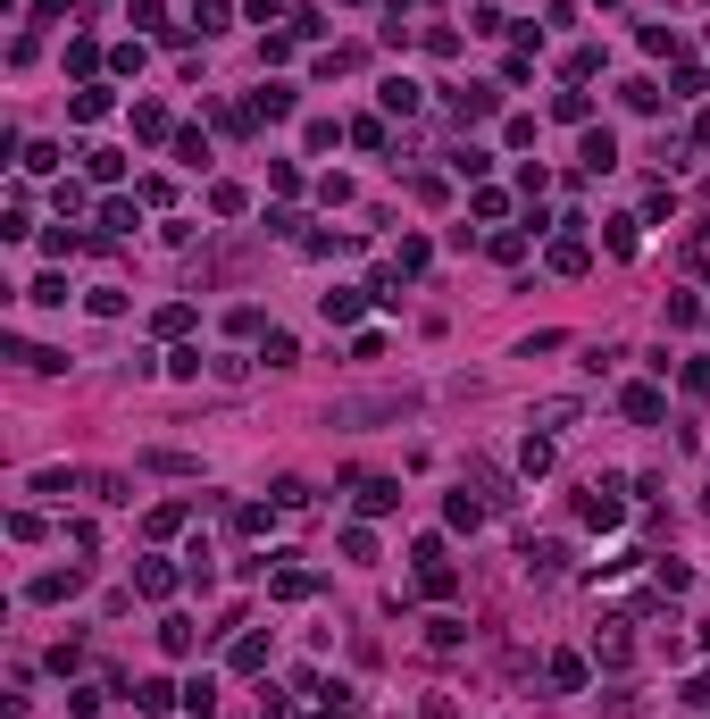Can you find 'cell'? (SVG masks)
<instances>
[{
  "instance_id": "obj_20",
  "label": "cell",
  "mask_w": 710,
  "mask_h": 719,
  "mask_svg": "<svg viewBox=\"0 0 710 719\" xmlns=\"http://www.w3.org/2000/svg\"><path fill=\"white\" fill-rule=\"evenodd\" d=\"M276 594H284V602H310L318 577H310V569H276Z\"/></svg>"
},
{
  "instance_id": "obj_29",
  "label": "cell",
  "mask_w": 710,
  "mask_h": 719,
  "mask_svg": "<svg viewBox=\"0 0 710 719\" xmlns=\"http://www.w3.org/2000/svg\"><path fill=\"white\" fill-rule=\"evenodd\" d=\"M184 711H193V719H209V711H218V686H209V678H193V686H184Z\"/></svg>"
},
{
  "instance_id": "obj_10",
  "label": "cell",
  "mask_w": 710,
  "mask_h": 719,
  "mask_svg": "<svg viewBox=\"0 0 710 719\" xmlns=\"http://www.w3.org/2000/svg\"><path fill=\"white\" fill-rule=\"evenodd\" d=\"M393 502H401V485H393V477H360V510H368V519H385Z\"/></svg>"
},
{
  "instance_id": "obj_19",
  "label": "cell",
  "mask_w": 710,
  "mask_h": 719,
  "mask_svg": "<svg viewBox=\"0 0 710 719\" xmlns=\"http://www.w3.org/2000/svg\"><path fill=\"white\" fill-rule=\"evenodd\" d=\"M134 134H142V143H159V134H168V109H159V101H134Z\"/></svg>"
},
{
  "instance_id": "obj_33",
  "label": "cell",
  "mask_w": 710,
  "mask_h": 719,
  "mask_svg": "<svg viewBox=\"0 0 710 719\" xmlns=\"http://www.w3.org/2000/svg\"><path fill=\"white\" fill-rule=\"evenodd\" d=\"M468 628H460V619H426V644H435V653H452V644H460Z\"/></svg>"
},
{
  "instance_id": "obj_7",
  "label": "cell",
  "mask_w": 710,
  "mask_h": 719,
  "mask_svg": "<svg viewBox=\"0 0 710 719\" xmlns=\"http://www.w3.org/2000/svg\"><path fill=\"white\" fill-rule=\"evenodd\" d=\"M134 594H142V602H168V594H176V569H168V561H142V569H134Z\"/></svg>"
},
{
  "instance_id": "obj_6",
  "label": "cell",
  "mask_w": 710,
  "mask_h": 719,
  "mask_svg": "<svg viewBox=\"0 0 710 719\" xmlns=\"http://www.w3.org/2000/svg\"><path fill=\"white\" fill-rule=\"evenodd\" d=\"M619 410H627L635 427H660V410H669V402H660V385H627V393H619Z\"/></svg>"
},
{
  "instance_id": "obj_23",
  "label": "cell",
  "mask_w": 710,
  "mask_h": 719,
  "mask_svg": "<svg viewBox=\"0 0 710 719\" xmlns=\"http://www.w3.org/2000/svg\"><path fill=\"white\" fill-rule=\"evenodd\" d=\"M184 519H193V502H159V510H151V536H176Z\"/></svg>"
},
{
  "instance_id": "obj_26",
  "label": "cell",
  "mask_w": 710,
  "mask_h": 719,
  "mask_svg": "<svg viewBox=\"0 0 710 719\" xmlns=\"http://www.w3.org/2000/svg\"><path fill=\"white\" fill-rule=\"evenodd\" d=\"M518 469L543 477V469H552V444H543V435H527V444H518Z\"/></svg>"
},
{
  "instance_id": "obj_38",
  "label": "cell",
  "mask_w": 710,
  "mask_h": 719,
  "mask_svg": "<svg viewBox=\"0 0 710 719\" xmlns=\"http://www.w3.org/2000/svg\"><path fill=\"white\" fill-rule=\"evenodd\" d=\"M652 577H660V594H685V586H694V569H685V561H660Z\"/></svg>"
},
{
  "instance_id": "obj_35",
  "label": "cell",
  "mask_w": 710,
  "mask_h": 719,
  "mask_svg": "<svg viewBox=\"0 0 710 719\" xmlns=\"http://www.w3.org/2000/svg\"><path fill=\"white\" fill-rule=\"evenodd\" d=\"M343 561H376V536H368V527H343Z\"/></svg>"
},
{
  "instance_id": "obj_11",
  "label": "cell",
  "mask_w": 710,
  "mask_h": 719,
  "mask_svg": "<svg viewBox=\"0 0 710 719\" xmlns=\"http://www.w3.org/2000/svg\"><path fill=\"white\" fill-rule=\"evenodd\" d=\"M385 109H393V118H418V109H426V92H418L410 76H393V84H385Z\"/></svg>"
},
{
  "instance_id": "obj_24",
  "label": "cell",
  "mask_w": 710,
  "mask_h": 719,
  "mask_svg": "<svg viewBox=\"0 0 710 719\" xmlns=\"http://www.w3.org/2000/svg\"><path fill=\"white\" fill-rule=\"evenodd\" d=\"M134 703H142V711H168V703H176V686H168V678H142V686H134Z\"/></svg>"
},
{
  "instance_id": "obj_12",
  "label": "cell",
  "mask_w": 710,
  "mask_h": 719,
  "mask_svg": "<svg viewBox=\"0 0 710 719\" xmlns=\"http://www.w3.org/2000/svg\"><path fill=\"white\" fill-rule=\"evenodd\" d=\"M585 260H594L585 235H560V243H552V268H560V276H585Z\"/></svg>"
},
{
  "instance_id": "obj_1",
  "label": "cell",
  "mask_w": 710,
  "mask_h": 719,
  "mask_svg": "<svg viewBox=\"0 0 710 719\" xmlns=\"http://www.w3.org/2000/svg\"><path fill=\"white\" fill-rule=\"evenodd\" d=\"M410 393H368V402H335V410H326V419H335V427H351V419H410Z\"/></svg>"
},
{
  "instance_id": "obj_32",
  "label": "cell",
  "mask_w": 710,
  "mask_h": 719,
  "mask_svg": "<svg viewBox=\"0 0 710 719\" xmlns=\"http://www.w3.org/2000/svg\"><path fill=\"white\" fill-rule=\"evenodd\" d=\"M585 76H602V51L585 42V51H568V84H585Z\"/></svg>"
},
{
  "instance_id": "obj_39",
  "label": "cell",
  "mask_w": 710,
  "mask_h": 719,
  "mask_svg": "<svg viewBox=\"0 0 710 719\" xmlns=\"http://www.w3.org/2000/svg\"><path fill=\"white\" fill-rule=\"evenodd\" d=\"M602 243H610V251L627 260V251H635V218H610V226H602Z\"/></svg>"
},
{
  "instance_id": "obj_5",
  "label": "cell",
  "mask_w": 710,
  "mask_h": 719,
  "mask_svg": "<svg viewBox=\"0 0 710 719\" xmlns=\"http://www.w3.org/2000/svg\"><path fill=\"white\" fill-rule=\"evenodd\" d=\"M518 561H527V577H560V569H568V544H552V536L535 544V536H527V544H518Z\"/></svg>"
},
{
  "instance_id": "obj_37",
  "label": "cell",
  "mask_w": 710,
  "mask_h": 719,
  "mask_svg": "<svg viewBox=\"0 0 710 719\" xmlns=\"http://www.w3.org/2000/svg\"><path fill=\"white\" fill-rule=\"evenodd\" d=\"M443 519H452V527H477V519H485V502H468V494H452V502H443Z\"/></svg>"
},
{
  "instance_id": "obj_40",
  "label": "cell",
  "mask_w": 710,
  "mask_h": 719,
  "mask_svg": "<svg viewBox=\"0 0 710 719\" xmlns=\"http://www.w3.org/2000/svg\"><path fill=\"white\" fill-rule=\"evenodd\" d=\"M685 393H710V360H685V377H677Z\"/></svg>"
},
{
  "instance_id": "obj_27",
  "label": "cell",
  "mask_w": 710,
  "mask_h": 719,
  "mask_svg": "<svg viewBox=\"0 0 710 719\" xmlns=\"http://www.w3.org/2000/svg\"><path fill=\"white\" fill-rule=\"evenodd\" d=\"M84 168H92V184H117V176H126V159H117V151H84Z\"/></svg>"
},
{
  "instance_id": "obj_8",
  "label": "cell",
  "mask_w": 710,
  "mask_h": 719,
  "mask_svg": "<svg viewBox=\"0 0 710 719\" xmlns=\"http://www.w3.org/2000/svg\"><path fill=\"white\" fill-rule=\"evenodd\" d=\"M594 653H602L610 669H627V653H635V636H627V619H602V636H594Z\"/></svg>"
},
{
  "instance_id": "obj_28",
  "label": "cell",
  "mask_w": 710,
  "mask_h": 719,
  "mask_svg": "<svg viewBox=\"0 0 710 719\" xmlns=\"http://www.w3.org/2000/svg\"><path fill=\"white\" fill-rule=\"evenodd\" d=\"M426 260H435V251H426V243H418V235H401V251H393V268H401V276H418V268H426Z\"/></svg>"
},
{
  "instance_id": "obj_30",
  "label": "cell",
  "mask_w": 710,
  "mask_h": 719,
  "mask_svg": "<svg viewBox=\"0 0 710 719\" xmlns=\"http://www.w3.org/2000/svg\"><path fill=\"white\" fill-rule=\"evenodd\" d=\"M209 210H218V218H243V184H209Z\"/></svg>"
},
{
  "instance_id": "obj_9",
  "label": "cell",
  "mask_w": 710,
  "mask_h": 719,
  "mask_svg": "<svg viewBox=\"0 0 710 719\" xmlns=\"http://www.w3.org/2000/svg\"><path fill=\"white\" fill-rule=\"evenodd\" d=\"M76 586H84V569H42L34 577V602H67Z\"/></svg>"
},
{
  "instance_id": "obj_18",
  "label": "cell",
  "mask_w": 710,
  "mask_h": 719,
  "mask_svg": "<svg viewBox=\"0 0 710 719\" xmlns=\"http://www.w3.org/2000/svg\"><path fill=\"white\" fill-rule=\"evenodd\" d=\"M552 118H568V126H585V118H594V101H585V92L568 84V92H552Z\"/></svg>"
},
{
  "instance_id": "obj_2",
  "label": "cell",
  "mask_w": 710,
  "mask_h": 719,
  "mask_svg": "<svg viewBox=\"0 0 710 719\" xmlns=\"http://www.w3.org/2000/svg\"><path fill=\"white\" fill-rule=\"evenodd\" d=\"M619 519H627V485L594 477V485H585V527H619Z\"/></svg>"
},
{
  "instance_id": "obj_16",
  "label": "cell",
  "mask_w": 710,
  "mask_h": 719,
  "mask_svg": "<svg viewBox=\"0 0 710 719\" xmlns=\"http://www.w3.org/2000/svg\"><path fill=\"white\" fill-rule=\"evenodd\" d=\"M259 360H268V368H293V360H301V343L284 335V327H268V343H259Z\"/></svg>"
},
{
  "instance_id": "obj_3",
  "label": "cell",
  "mask_w": 710,
  "mask_h": 719,
  "mask_svg": "<svg viewBox=\"0 0 710 719\" xmlns=\"http://www.w3.org/2000/svg\"><path fill=\"white\" fill-rule=\"evenodd\" d=\"M577 159H585V176H610V168H619V134H610V126H585Z\"/></svg>"
},
{
  "instance_id": "obj_22",
  "label": "cell",
  "mask_w": 710,
  "mask_h": 719,
  "mask_svg": "<svg viewBox=\"0 0 710 719\" xmlns=\"http://www.w3.org/2000/svg\"><path fill=\"white\" fill-rule=\"evenodd\" d=\"M360 301H376V293H351V285L326 293V318H335V327H351V318H360Z\"/></svg>"
},
{
  "instance_id": "obj_15",
  "label": "cell",
  "mask_w": 710,
  "mask_h": 719,
  "mask_svg": "<svg viewBox=\"0 0 710 719\" xmlns=\"http://www.w3.org/2000/svg\"><path fill=\"white\" fill-rule=\"evenodd\" d=\"M67 109H76V126H92V118H109V84H84V92H76V101H67Z\"/></svg>"
},
{
  "instance_id": "obj_21",
  "label": "cell",
  "mask_w": 710,
  "mask_h": 719,
  "mask_svg": "<svg viewBox=\"0 0 710 719\" xmlns=\"http://www.w3.org/2000/svg\"><path fill=\"white\" fill-rule=\"evenodd\" d=\"M26 301H34V310H67V276H34Z\"/></svg>"
},
{
  "instance_id": "obj_17",
  "label": "cell",
  "mask_w": 710,
  "mask_h": 719,
  "mask_svg": "<svg viewBox=\"0 0 710 719\" xmlns=\"http://www.w3.org/2000/svg\"><path fill=\"white\" fill-rule=\"evenodd\" d=\"M251 118H293V84H268V92L251 101Z\"/></svg>"
},
{
  "instance_id": "obj_13",
  "label": "cell",
  "mask_w": 710,
  "mask_h": 719,
  "mask_svg": "<svg viewBox=\"0 0 710 719\" xmlns=\"http://www.w3.org/2000/svg\"><path fill=\"white\" fill-rule=\"evenodd\" d=\"M543 678H552V694H577V686H585V661H577V653H552Z\"/></svg>"
},
{
  "instance_id": "obj_31",
  "label": "cell",
  "mask_w": 710,
  "mask_h": 719,
  "mask_svg": "<svg viewBox=\"0 0 710 719\" xmlns=\"http://www.w3.org/2000/svg\"><path fill=\"white\" fill-rule=\"evenodd\" d=\"M151 327H159V335H184V327H193V301H168V310H159Z\"/></svg>"
},
{
  "instance_id": "obj_14",
  "label": "cell",
  "mask_w": 710,
  "mask_h": 719,
  "mask_svg": "<svg viewBox=\"0 0 710 719\" xmlns=\"http://www.w3.org/2000/svg\"><path fill=\"white\" fill-rule=\"evenodd\" d=\"M193 644H201V636H193V619H159V653H176V661H184Z\"/></svg>"
},
{
  "instance_id": "obj_41",
  "label": "cell",
  "mask_w": 710,
  "mask_h": 719,
  "mask_svg": "<svg viewBox=\"0 0 710 719\" xmlns=\"http://www.w3.org/2000/svg\"><path fill=\"white\" fill-rule=\"evenodd\" d=\"M251 17H259V26H268V17H284V0H251Z\"/></svg>"
},
{
  "instance_id": "obj_25",
  "label": "cell",
  "mask_w": 710,
  "mask_h": 719,
  "mask_svg": "<svg viewBox=\"0 0 710 719\" xmlns=\"http://www.w3.org/2000/svg\"><path fill=\"white\" fill-rule=\"evenodd\" d=\"M619 101H627V109H635V118H652V109H660V92H652V84H644V76H635V84H619Z\"/></svg>"
},
{
  "instance_id": "obj_4",
  "label": "cell",
  "mask_w": 710,
  "mask_h": 719,
  "mask_svg": "<svg viewBox=\"0 0 710 719\" xmlns=\"http://www.w3.org/2000/svg\"><path fill=\"white\" fill-rule=\"evenodd\" d=\"M493 101H502L493 84H468V92H452V126H485V118H493Z\"/></svg>"
},
{
  "instance_id": "obj_36",
  "label": "cell",
  "mask_w": 710,
  "mask_h": 719,
  "mask_svg": "<svg viewBox=\"0 0 710 719\" xmlns=\"http://www.w3.org/2000/svg\"><path fill=\"white\" fill-rule=\"evenodd\" d=\"M234 669H268V636H243V644H234Z\"/></svg>"
},
{
  "instance_id": "obj_42",
  "label": "cell",
  "mask_w": 710,
  "mask_h": 719,
  "mask_svg": "<svg viewBox=\"0 0 710 719\" xmlns=\"http://www.w3.org/2000/svg\"><path fill=\"white\" fill-rule=\"evenodd\" d=\"M594 9H619V0H594Z\"/></svg>"
},
{
  "instance_id": "obj_34",
  "label": "cell",
  "mask_w": 710,
  "mask_h": 719,
  "mask_svg": "<svg viewBox=\"0 0 710 719\" xmlns=\"http://www.w3.org/2000/svg\"><path fill=\"white\" fill-rule=\"evenodd\" d=\"M101 226L109 235H134V201H101Z\"/></svg>"
}]
</instances>
